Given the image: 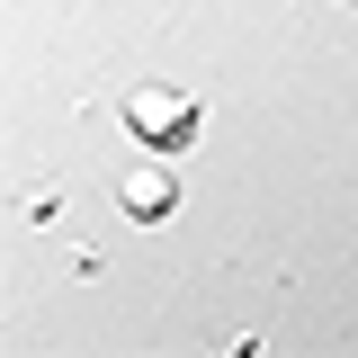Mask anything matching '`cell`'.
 <instances>
[{"instance_id": "obj_1", "label": "cell", "mask_w": 358, "mask_h": 358, "mask_svg": "<svg viewBox=\"0 0 358 358\" xmlns=\"http://www.w3.org/2000/svg\"><path fill=\"white\" fill-rule=\"evenodd\" d=\"M126 126L152 143V152H179L197 134V99L188 90H126Z\"/></svg>"}, {"instance_id": "obj_2", "label": "cell", "mask_w": 358, "mask_h": 358, "mask_svg": "<svg viewBox=\"0 0 358 358\" xmlns=\"http://www.w3.org/2000/svg\"><path fill=\"white\" fill-rule=\"evenodd\" d=\"M117 197H126V215H143V224L179 206V188H171V171H162V162H134V171L117 179Z\"/></svg>"}]
</instances>
